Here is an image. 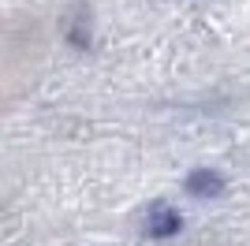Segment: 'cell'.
Returning <instances> with one entry per match:
<instances>
[{
  "mask_svg": "<svg viewBox=\"0 0 250 246\" xmlns=\"http://www.w3.org/2000/svg\"><path fill=\"white\" fill-rule=\"evenodd\" d=\"M142 231H146L149 239H172V235L183 231V216L168 202H153L146 209V216H142Z\"/></svg>",
  "mask_w": 250,
  "mask_h": 246,
  "instance_id": "1",
  "label": "cell"
},
{
  "mask_svg": "<svg viewBox=\"0 0 250 246\" xmlns=\"http://www.w3.org/2000/svg\"><path fill=\"white\" fill-rule=\"evenodd\" d=\"M224 175L220 172H213V168H194V172L187 175V179H183V190H187L190 198H202V202H206V198H220L224 194Z\"/></svg>",
  "mask_w": 250,
  "mask_h": 246,
  "instance_id": "3",
  "label": "cell"
},
{
  "mask_svg": "<svg viewBox=\"0 0 250 246\" xmlns=\"http://www.w3.org/2000/svg\"><path fill=\"white\" fill-rule=\"evenodd\" d=\"M63 38L71 41L75 49H83V52L94 45V15H90L86 4H75L71 15L63 19Z\"/></svg>",
  "mask_w": 250,
  "mask_h": 246,
  "instance_id": "2",
  "label": "cell"
}]
</instances>
